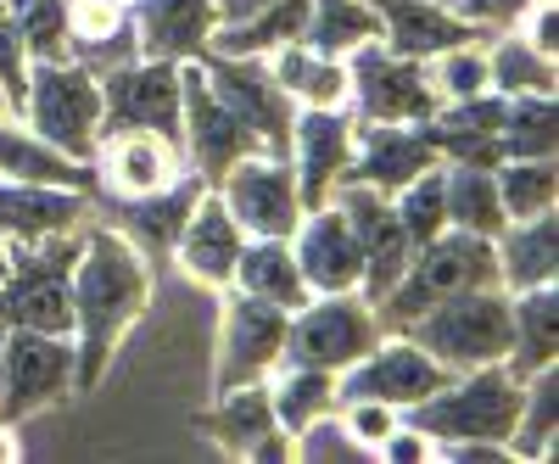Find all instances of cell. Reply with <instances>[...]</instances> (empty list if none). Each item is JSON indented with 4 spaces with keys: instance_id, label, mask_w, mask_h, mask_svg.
Here are the masks:
<instances>
[{
    "instance_id": "obj_40",
    "label": "cell",
    "mask_w": 559,
    "mask_h": 464,
    "mask_svg": "<svg viewBox=\"0 0 559 464\" xmlns=\"http://www.w3.org/2000/svg\"><path fill=\"white\" fill-rule=\"evenodd\" d=\"M7 12L28 45V62H68L73 57L68 0H7Z\"/></svg>"
},
{
    "instance_id": "obj_35",
    "label": "cell",
    "mask_w": 559,
    "mask_h": 464,
    "mask_svg": "<svg viewBox=\"0 0 559 464\" xmlns=\"http://www.w3.org/2000/svg\"><path fill=\"white\" fill-rule=\"evenodd\" d=\"M554 426H559V376L548 364V369H537V376H526L515 431H509V459H548L554 453Z\"/></svg>"
},
{
    "instance_id": "obj_10",
    "label": "cell",
    "mask_w": 559,
    "mask_h": 464,
    "mask_svg": "<svg viewBox=\"0 0 559 464\" xmlns=\"http://www.w3.org/2000/svg\"><path fill=\"white\" fill-rule=\"evenodd\" d=\"M179 152H185V168L202 185H218L241 157L263 152L258 134L207 90L197 57L179 62Z\"/></svg>"
},
{
    "instance_id": "obj_19",
    "label": "cell",
    "mask_w": 559,
    "mask_h": 464,
    "mask_svg": "<svg viewBox=\"0 0 559 464\" xmlns=\"http://www.w3.org/2000/svg\"><path fill=\"white\" fill-rule=\"evenodd\" d=\"M437 163L442 157L431 146L426 123H353V168L347 174L376 185L381 197L403 191L414 174H426Z\"/></svg>"
},
{
    "instance_id": "obj_2",
    "label": "cell",
    "mask_w": 559,
    "mask_h": 464,
    "mask_svg": "<svg viewBox=\"0 0 559 464\" xmlns=\"http://www.w3.org/2000/svg\"><path fill=\"white\" fill-rule=\"evenodd\" d=\"M521 392H526V381L509 364L464 369V376H448L426 403L408 408V426L426 431L437 448H448V442H492V448L509 453Z\"/></svg>"
},
{
    "instance_id": "obj_21",
    "label": "cell",
    "mask_w": 559,
    "mask_h": 464,
    "mask_svg": "<svg viewBox=\"0 0 559 464\" xmlns=\"http://www.w3.org/2000/svg\"><path fill=\"white\" fill-rule=\"evenodd\" d=\"M134 51L152 62H191L207 51L218 28L213 0H129Z\"/></svg>"
},
{
    "instance_id": "obj_22",
    "label": "cell",
    "mask_w": 559,
    "mask_h": 464,
    "mask_svg": "<svg viewBox=\"0 0 559 464\" xmlns=\"http://www.w3.org/2000/svg\"><path fill=\"white\" fill-rule=\"evenodd\" d=\"M90 207V191L68 185H0V241L7 247H39L73 236Z\"/></svg>"
},
{
    "instance_id": "obj_46",
    "label": "cell",
    "mask_w": 559,
    "mask_h": 464,
    "mask_svg": "<svg viewBox=\"0 0 559 464\" xmlns=\"http://www.w3.org/2000/svg\"><path fill=\"white\" fill-rule=\"evenodd\" d=\"M263 7H274V0H213L218 28H224V23H247V17H258Z\"/></svg>"
},
{
    "instance_id": "obj_8",
    "label": "cell",
    "mask_w": 559,
    "mask_h": 464,
    "mask_svg": "<svg viewBox=\"0 0 559 464\" xmlns=\"http://www.w3.org/2000/svg\"><path fill=\"white\" fill-rule=\"evenodd\" d=\"M73 392H79L73 336L7 331V358H0V426H23L34 414L68 403Z\"/></svg>"
},
{
    "instance_id": "obj_25",
    "label": "cell",
    "mask_w": 559,
    "mask_h": 464,
    "mask_svg": "<svg viewBox=\"0 0 559 464\" xmlns=\"http://www.w3.org/2000/svg\"><path fill=\"white\" fill-rule=\"evenodd\" d=\"M0 185H68V191H90V168L62 157L51 141H39L28 123H17L0 102Z\"/></svg>"
},
{
    "instance_id": "obj_36",
    "label": "cell",
    "mask_w": 559,
    "mask_h": 464,
    "mask_svg": "<svg viewBox=\"0 0 559 464\" xmlns=\"http://www.w3.org/2000/svg\"><path fill=\"white\" fill-rule=\"evenodd\" d=\"M487 79H492V96H554V62L537 57L521 34H503L492 39L487 51Z\"/></svg>"
},
{
    "instance_id": "obj_32",
    "label": "cell",
    "mask_w": 559,
    "mask_h": 464,
    "mask_svg": "<svg viewBox=\"0 0 559 464\" xmlns=\"http://www.w3.org/2000/svg\"><path fill=\"white\" fill-rule=\"evenodd\" d=\"M302 23H308V0H274V7H263L247 23L213 28L207 51H218V57H274L280 45L302 39Z\"/></svg>"
},
{
    "instance_id": "obj_24",
    "label": "cell",
    "mask_w": 559,
    "mask_h": 464,
    "mask_svg": "<svg viewBox=\"0 0 559 464\" xmlns=\"http://www.w3.org/2000/svg\"><path fill=\"white\" fill-rule=\"evenodd\" d=\"M498 286L503 292H526V286H554V269H559V218L532 213V218H509L498 236Z\"/></svg>"
},
{
    "instance_id": "obj_39",
    "label": "cell",
    "mask_w": 559,
    "mask_h": 464,
    "mask_svg": "<svg viewBox=\"0 0 559 464\" xmlns=\"http://www.w3.org/2000/svg\"><path fill=\"white\" fill-rule=\"evenodd\" d=\"M492 174H498L503 224L554 207V157H503V163H492Z\"/></svg>"
},
{
    "instance_id": "obj_30",
    "label": "cell",
    "mask_w": 559,
    "mask_h": 464,
    "mask_svg": "<svg viewBox=\"0 0 559 464\" xmlns=\"http://www.w3.org/2000/svg\"><path fill=\"white\" fill-rule=\"evenodd\" d=\"M381 39V17L376 0H308V23H302V45L319 57L347 62L358 45Z\"/></svg>"
},
{
    "instance_id": "obj_20",
    "label": "cell",
    "mask_w": 559,
    "mask_h": 464,
    "mask_svg": "<svg viewBox=\"0 0 559 464\" xmlns=\"http://www.w3.org/2000/svg\"><path fill=\"white\" fill-rule=\"evenodd\" d=\"M241 247H247L241 224L229 218V207L218 202V191L207 185V191L197 197V207L185 213L179 236H174V258H179V269L191 274V281L224 292L229 281H236V258H241Z\"/></svg>"
},
{
    "instance_id": "obj_3",
    "label": "cell",
    "mask_w": 559,
    "mask_h": 464,
    "mask_svg": "<svg viewBox=\"0 0 559 464\" xmlns=\"http://www.w3.org/2000/svg\"><path fill=\"white\" fill-rule=\"evenodd\" d=\"M476 286H498V247L487 236H471V229H442V236H431L426 247H414L403 281L376 302V319L381 331H408V324L459 297V292H476Z\"/></svg>"
},
{
    "instance_id": "obj_41",
    "label": "cell",
    "mask_w": 559,
    "mask_h": 464,
    "mask_svg": "<svg viewBox=\"0 0 559 464\" xmlns=\"http://www.w3.org/2000/svg\"><path fill=\"white\" fill-rule=\"evenodd\" d=\"M426 73H431L442 102H471V96H487V90H492L487 51H481L476 39H459V45H448V51H437Z\"/></svg>"
},
{
    "instance_id": "obj_14",
    "label": "cell",
    "mask_w": 559,
    "mask_h": 464,
    "mask_svg": "<svg viewBox=\"0 0 559 464\" xmlns=\"http://www.w3.org/2000/svg\"><path fill=\"white\" fill-rule=\"evenodd\" d=\"M96 79H102V134L146 129V134H163L168 146H179V62L134 57Z\"/></svg>"
},
{
    "instance_id": "obj_5",
    "label": "cell",
    "mask_w": 559,
    "mask_h": 464,
    "mask_svg": "<svg viewBox=\"0 0 559 464\" xmlns=\"http://www.w3.org/2000/svg\"><path fill=\"white\" fill-rule=\"evenodd\" d=\"M23 123L51 141L73 163H96L102 146V79L84 62H34L28 68V96H23Z\"/></svg>"
},
{
    "instance_id": "obj_11",
    "label": "cell",
    "mask_w": 559,
    "mask_h": 464,
    "mask_svg": "<svg viewBox=\"0 0 559 464\" xmlns=\"http://www.w3.org/2000/svg\"><path fill=\"white\" fill-rule=\"evenodd\" d=\"M347 79H353L347 102H358V123H431L442 107L426 62L392 57L381 39L358 45L347 57Z\"/></svg>"
},
{
    "instance_id": "obj_37",
    "label": "cell",
    "mask_w": 559,
    "mask_h": 464,
    "mask_svg": "<svg viewBox=\"0 0 559 464\" xmlns=\"http://www.w3.org/2000/svg\"><path fill=\"white\" fill-rule=\"evenodd\" d=\"M559 123H554V96H509L503 123H498V163L503 157H554Z\"/></svg>"
},
{
    "instance_id": "obj_12",
    "label": "cell",
    "mask_w": 559,
    "mask_h": 464,
    "mask_svg": "<svg viewBox=\"0 0 559 464\" xmlns=\"http://www.w3.org/2000/svg\"><path fill=\"white\" fill-rule=\"evenodd\" d=\"M218 202L229 207V218L241 224L247 241H292V229L302 224V197H297V174L286 157L274 152H252L229 168L218 185Z\"/></svg>"
},
{
    "instance_id": "obj_13",
    "label": "cell",
    "mask_w": 559,
    "mask_h": 464,
    "mask_svg": "<svg viewBox=\"0 0 559 464\" xmlns=\"http://www.w3.org/2000/svg\"><path fill=\"white\" fill-rule=\"evenodd\" d=\"M197 68H202V79H207L213 96H218V102H224V107L236 112V118L258 134V141H263V152L286 157L297 107H292L286 90L274 84L269 57H218V51H202Z\"/></svg>"
},
{
    "instance_id": "obj_28",
    "label": "cell",
    "mask_w": 559,
    "mask_h": 464,
    "mask_svg": "<svg viewBox=\"0 0 559 464\" xmlns=\"http://www.w3.org/2000/svg\"><path fill=\"white\" fill-rule=\"evenodd\" d=\"M229 286H241L247 297L274 302V308H286V313H297L313 297L308 281H302V269H297L292 241H247L241 258H236V281H229Z\"/></svg>"
},
{
    "instance_id": "obj_6",
    "label": "cell",
    "mask_w": 559,
    "mask_h": 464,
    "mask_svg": "<svg viewBox=\"0 0 559 464\" xmlns=\"http://www.w3.org/2000/svg\"><path fill=\"white\" fill-rule=\"evenodd\" d=\"M73 252L79 241L68 236L12 252V269L0 281V331L73 336Z\"/></svg>"
},
{
    "instance_id": "obj_18",
    "label": "cell",
    "mask_w": 559,
    "mask_h": 464,
    "mask_svg": "<svg viewBox=\"0 0 559 464\" xmlns=\"http://www.w3.org/2000/svg\"><path fill=\"white\" fill-rule=\"evenodd\" d=\"M179 174H191L179 157V146H168L163 134H146V129H118V134H102L96 146V179L107 185L112 202H140V197H157Z\"/></svg>"
},
{
    "instance_id": "obj_31",
    "label": "cell",
    "mask_w": 559,
    "mask_h": 464,
    "mask_svg": "<svg viewBox=\"0 0 559 464\" xmlns=\"http://www.w3.org/2000/svg\"><path fill=\"white\" fill-rule=\"evenodd\" d=\"M442 191H448V224L471 236H498L503 202H498V174L487 163H442Z\"/></svg>"
},
{
    "instance_id": "obj_44",
    "label": "cell",
    "mask_w": 559,
    "mask_h": 464,
    "mask_svg": "<svg viewBox=\"0 0 559 464\" xmlns=\"http://www.w3.org/2000/svg\"><path fill=\"white\" fill-rule=\"evenodd\" d=\"M28 45H23V34H17V23H12V12L0 17V102L7 107H23V96H28Z\"/></svg>"
},
{
    "instance_id": "obj_42",
    "label": "cell",
    "mask_w": 559,
    "mask_h": 464,
    "mask_svg": "<svg viewBox=\"0 0 559 464\" xmlns=\"http://www.w3.org/2000/svg\"><path fill=\"white\" fill-rule=\"evenodd\" d=\"M292 442H297V448H292V459H313V464H324V459H336V464L369 459V448L342 426V414H336V408H331V414H319L313 426H302Z\"/></svg>"
},
{
    "instance_id": "obj_1",
    "label": "cell",
    "mask_w": 559,
    "mask_h": 464,
    "mask_svg": "<svg viewBox=\"0 0 559 464\" xmlns=\"http://www.w3.org/2000/svg\"><path fill=\"white\" fill-rule=\"evenodd\" d=\"M73 358L79 392L102 386L123 336L152 308V258L123 229H90L73 252Z\"/></svg>"
},
{
    "instance_id": "obj_17",
    "label": "cell",
    "mask_w": 559,
    "mask_h": 464,
    "mask_svg": "<svg viewBox=\"0 0 559 464\" xmlns=\"http://www.w3.org/2000/svg\"><path fill=\"white\" fill-rule=\"evenodd\" d=\"M292 252L297 269L313 297H331V292H358L364 281V247H358V229L347 224V213L336 202L308 207L302 224L292 229Z\"/></svg>"
},
{
    "instance_id": "obj_45",
    "label": "cell",
    "mask_w": 559,
    "mask_h": 464,
    "mask_svg": "<svg viewBox=\"0 0 559 464\" xmlns=\"http://www.w3.org/2000/svg\"><path fill=\"white\" fill-rule=\"evenodd\" d=\"M532 0H453V12L471 28H515Z\"/></svg>"
},
{
    "instance_id": "obj_48",
    "label": "cell",
    "mask_w": 559,
    "mask_h": 464,
    "mask_svg": "<svg viewBox=\"0 0 559 464\" xmlns=\"http://www.w3.org/2000/svg\"><path fill=\"white\" fill-rule=\"evenodd\" d=\"M0 358H7V331H0Z\"/></svg>"
},
{
    "instance_id": "obj_4",
    "label": "cell",
    "mask_w": 559,
    "mask_h": 464,
    "mask_svg": "<svg viewBox=\"0 0 559 464\" xmlns=\"http://www.w3.org/2000/svg\"><path fill=\"white\" fill-rule=\"evenodd\" d=\"M408 342L426 347L448 376L464 369H487V364H509V292L503 286H476L459 292L437 308H426L408 331H397Z\"/></svg>"
},
{
    "instance_id": "obj_9",
    "label": "cell",
    "mask_w": 559,
    "mask_h": 464,
    "mask_svg": "<svg viewBox=\"0 0 559 464\" xmlns=\"http://www.w3.org/2000/svg\"><path fill=\"white\" fill-rule=\"evenodd\" d=\"M386 331L376 308H369L358 292H331V297H308L292 324H286V364H313V369H353L369 347H376Z\"/></svg>"
},
{
    "instance_id": "obj_7",
    "label": "cell",
    "mask_w": 559,
    "mask_h": 464,
    "mask_svg": "<svg viewBox=\"0 0 559 464\" xmlns=\"http://www.w3.org/2000/svg\"><path fill=\"white\" fill-rule=\"evenodd\" d=\"M286 324H292L286 308L258 302L241 286H224L218 347H213V397L269 381L274 369L286 364Z\"/></svg>"
},
{
    "instance_id": "obj_43",
    "label": "cell",
    "mask_w": 559,
    "mask_h": 464,
    "mask_svg": "<svg viewBox=\"0 0 559 464\" xmlns=\"http://www.w3.org/2000/svg\"><path fill=\"white\" fill-rule=\"evenodd\" d=\"M336 414H342V426L369 448V459H376V448L403 426V408H392V403H376V397H353V403H336Z\"/></svg>"
},
{
    "instance_id": "obj_38",
    "label": "cell",
    "mask_w": 559,
    "mask_h": 464,
    "mask_svg": "<svg viewBox=\"0 0 559 464\" xmlns=\"http://www.w3.org/2000/svg\"><path fill=\"white\" fill-rule=\"evenodd\" d=\"M392 218L397 229L408 236V247H426L431 236H442L448 229V191H442V163L414 174L403 191H392Z\"/></svg>"
},
{
    "instance_id": "obj_29",
    "label": "cell",
    "mask_w": 559,
    "mask_h": 464,
    "mask_svg": "<svg viewBox=\"0 0 559 464\" xmlns=\"http://www.w3.org/2000/svg\"><path fill=\"white\" fill-rule=\"evenodd\" d=\"M263 386H269L274 426L286 437H297L302 426L319 420V414L336 408V376H331V369H313V364H280Z\"/></svg>"
},
{
    "instance_id": "obj_33",
    "label": "cell",
    "mask_w": 559,
    "mask_h": 464,
    "mask_svg": "<svg viewBox=\"0 0 559 464\" xmlns=\"http://www.w3.org/2000/svg\"><path fill=\"white\" fill-rule=\"evenodd\" d=\"M213 442L229 453V459H252L280 426H274V408H269V386H236V392H224L218 408H213V420H207Z\"/></svg>"
},
{
    "instance_id": "obj_27",
    "label": "cell",
    "mask_w": 559,
    "mask_h": 464,
    "mask_svg": "<svg viewBox=\"0 0 559 464\" xmlns=\"http://www.w3.org/2000/svg\"><path fill=\"white\" fill-rule=\"evenodd\" d=\"M269 73H274V84L292 96V107H347V96H353L347 62L308 51L302 39L280 45V51L269 57Z\"/></svg>"
},
{
    "instance_id": "obj_34",
    "label": "cell",
    "mask_w": 559,
    "mask_h": 464,
    "mask_svg": "<svg viewBox=\"0 0 559 464\" xmlns=\"http://www.w3.org/2000/svg\"><path fill=\"white\" fill-rule=\"evenodd\" d=\"M207 191V185L197 179V174H179L168 191H157V197H140V202H123V236L134 241V247H174V236H179V224H185V213L197 207V197Z\"/></svg>"
},
{
    "instance_id": "obj_49",
    "label": "cell",
    "mask_w": 559,
    "mask_h": 464,
    "mask_svg": "<svg viewBox=\"0 0 559 464\" xmlns=\"http://www.w3.org/2000/svg\"><path fill=\"white\" fill-rule=\"evenodd\" d=\"M442 7H453V0H442Z\"/></svg>"
},
{
    "instance_id": "obj_15",
    "label": "cell",
    "mask_w": 559,
    "mask_h": 464,
    "mask_svg": "<svg viewBox=\"0 0 559 464\" xmlns=\"http://www.w3.org/2000/svg\"><path fill=\"white\" fill-rule=\"evenodd\" d=\"M448 381V369L408 336H381L353 369L336 376V403H353V397H376V403H392V408H414L426 403L437 386Z\"/></svg>"
},
{
    "instance_id": "obj_47",
    "label": "cell",
    "mask_w": 559,
    "mask_h": 464,
    "mask_svg": "<svg viewBox=\"0 0 559 464\" xmlns=\"http://www.w3.org/2000/svg\"><path fill=\"white\" fill-rule=\"evenodd\" d=\"M7 269H12V247L0 241V281H7Z\"/></svg>"
},
{
    "instance_id": "obj_16",
    "label": "cell",
    "mask_w": 559,
    "mask_h": 464,
    "mask_svg": "<svg viewBox=\"0 0 559 464\" xmlns=\"http://www.w3.org/2000/svg\"><path fill=\"white\" fill-rule=\"evenodd\" d=\"M286 163L297 174L302 213L308 207H324V202H331V191L347 179V168H353V118L342 107H297Z\"/></svg>"
},
{
    "instance_id": "obj_23",
    "label": "cell",
    "mask_w": 559,
    "mask_h": 464,
    "mask_svg": "<svg viewBox=\"0 0 559 464\" xmlns=\"http://www.w3.org/2000/svg\"><path fill=\"white\" fill-rule=\"evenodd\" d=\"M376 17H381V45L408 62H431L448 45L471 39V23L442 0H376Z\"/></svg>"
},
{
    "instance_id": "obj_26",
    "label": "cell",
    "mask_w": 559,
    "mask_h": 464,
    "mask_svg": "<svg viewBox=\"0 0 559 464\" xmlns=\"http://www.w3.org/2000/svg\"><path fill=\"white\" fill-rule=\"evenodd\" d=\"M554 353H559V292L554 286L509 292V369L526 381L554 364Z\"/></svg>"
}]
</instances>
